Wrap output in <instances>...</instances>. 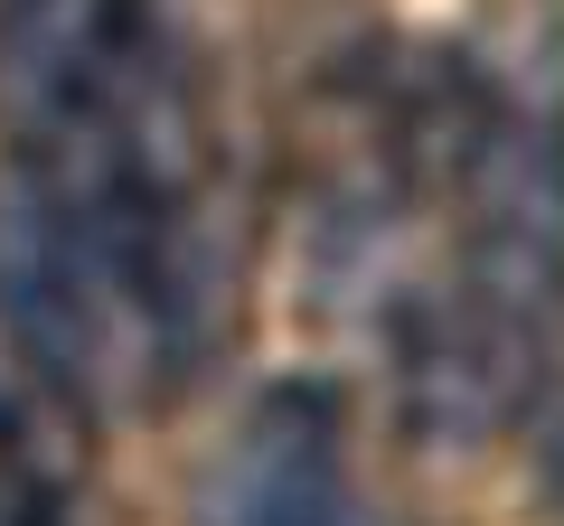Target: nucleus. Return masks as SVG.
<instances>
[{
	"label": "nucleus",
	"mask_w": 564,
	"mask_h": 526,
	"mask_svg": "<svg viewBox=\"0 0 564 526\" xmlns=\"http://www.w3.org/2000/svg\"><path fill=\"white\" fill-rule=\"evenodd\" d=\"M198 526H348L339 480V395L311 376L254 395L236 442L198 480Z\"/></svg>",
	"instance_id": "1"
},
{
	"label": "nucleus",
	"mask_w": 564,
	"mask_h": 526,
	"mask_svg": "<svg viewBox=\"0 0 564 526\" xmlns=\"http://www.w3.org/2000/svg\"><path fill=\"white\" fill-rule=\"evenodd\" d=\"M0 310L66 405H95V320H85V254L39 151L0 169Z\"/></svg>",
	"instance_id": "2"
},
{
	"label": "nucleus",
	"mask_w": 564,
	"mask_h": 526,
	"mask_svg": "<svg viewBox=\"0 0 564 526\" xmlns=\"http://www.w3.org/2000/svg\"><path fill=\"white\" fill-rule=\"evenodd\" d=\"M141 57H151L141 0H0V85L29 122L104 103Z\"/></svg>",
	"instance_id": "3"
},
{
	"label": "nucleus",
	"mask_w": 564,
	"mask_h": 526,
	"mask_svg": "<svg viewBox=\"0 0 564 526\" xmlns=\"http://www.w3.org/2000/svg\"><path fill=\"white\" fill-rule=\"evenodd\" d=\"M536 358L518 320H499L489 302H423L404 310V424L414 442L452 451V442H480L508 405H518V376Z\"/></svg>",
	"instance_id": "4"
},
{
	"label": "nucleus",
	"mask_w": 564,
	"mask_h": 526,
	"mask_svg": "<svg viewBox=\"0 0 564 526\" xmlns=\"http://www.w3.org/2000/svg\"><path fill=\"white\" fill-rule=\"evenodd\" d=\"M39 395H57V385L39 376V358L20 348V329H10V310H0V461L29 470V442H39Z\"/></svg>",
	"instance_id": "5"
}]
</instances>
